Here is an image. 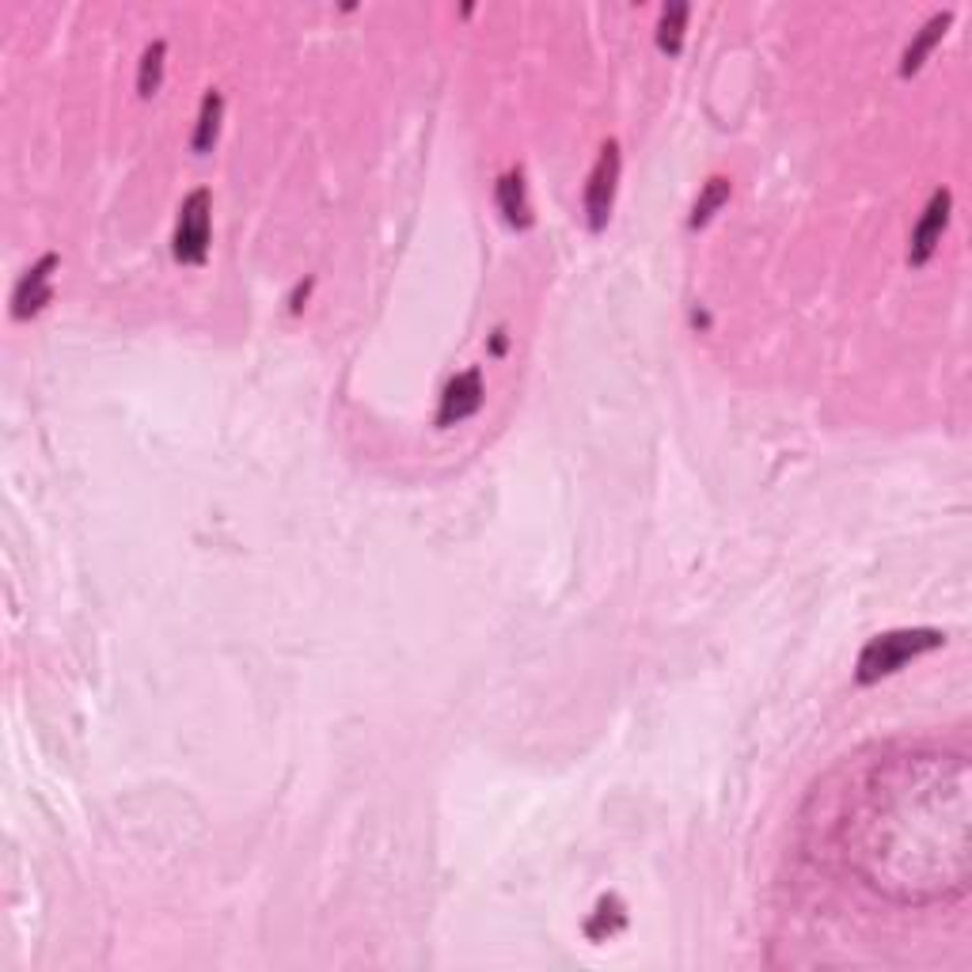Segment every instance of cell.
Returning a JSON list of instances; mask_svg holds the SVG:
<instances>
[{
    "label": "cell",
    "mask_w": 972,
    "mask_h": 972,
    "mask_svg": "<svg viewBox=\"0 0 972 972\" xmlns=\"http://www.w3.org/2000/svg\"><path fill=\"white\" fill-rule=\"evenodd\" d=\"M483 407V372L479 369H468L460 377H452L441 392V411H438V425H460L468 422L471 414Z\"/></svg>",
    "instance_id": "8992f818"
},
{
    "label": "cell",
    "mask_w": 972,
    "mask_h": 972,
    "mask_svg": "<svg viewBox=\"0 0 972 972\" xmlns=\"http://www.w3.org/2000/svg\"><path fill=\"white\" fill-rule=\"evenodd\" d=\"M623 926V912H615L612 908V915H608V901H601V908H597V915L593 920H589V939H604V934H615Z\"/></svg>",
    "instance_id": "4fadbf2b"
},
{
    "label": "cell",
    "mask_w": 972,
    "mask_h": 972,
    "mask_svg": "<svg viewBox=\"0 0 972 972\" xmlns=\"http://www.w3.org/2000/svg\"><path fill=\"white\" fill-rule=\"evenodd\" d=\"M942 642H946V634L934 631V627H908V631L878 634V639H870L859 653L855 680L859 684H878L881 677H893V672H901L908 661L939 650Z\"/></svg>",
    "instance_id": "6da1fadb"
},
{
    "label": "cell",
    "mask_w": 972,
    "mask_h": 972,
    "mask_svg": "<svg viewBox=\"0 0 972 972\" xmlns=\"http://www.w3.org/2000/svg\"><path fill=\"white\" fill-rule=\"evenodd\" d=\"M620 171H623V157H620V144L608 141L597 157L593 171H589V183H585V224L593 232H604L608 221H612V209H615V190H620Z\"/></svg>",
    "instance_id": "7a4b0ae2"
},
{
    "label": "cell",
    "mask_w": 972,
    "mask_h": 972,
    "mask_svg": "<svg viewBox=\"0 0 972 972\" xmlns=\"http://www.w3.org/2000/svg\"><path fill=\"white\" fill-rule=\"evenodd\" d=\"M730 194H733V187H730V179H722V176H714L711 183L703 187V194H699V202H695V209H692V229H703L707 221H711V217L718 213V209H722L725 202H730Z\"/></svg>",
    "instance_id": "8fae6325"
},
{
    "label": "cell",
    "mask_w": 972,
    "mask_h": 972,
    "mask_svg": "<svg viewBox=\"0 0 972 972\" xmlns=\"http://www.w3.org/2000/svg\"><path fill=\"white\" fill-rule=\"evenodd\" d=\"M950 206H953L950 190H934L931 202H926V209H923V217H920V224L912 229V248H908V262H912V267H923V262L939 251L942 236H946V229H950Z\"/></svg>",
    "instance_id": "277c9868"
},
{
    "label": "cell",
    "mask_w": 972,
    "mask_h": 972,
    "mask_svg": "<svg viewBox=\"0 0 972 972\" xmlns=\"http://www.w3.org/2000/svg\"><path fill=\"white\" fill-rule=\"evenodd\" d=\"M308 289H312V281H304V285H297L293 301H289V304H293V312H301V308H304L301 301H308Z\"/></svg>",
    "instance_id": "5bb4252c"
},
{
    "label": "cell",
    "mask_w": 972,
    "mask_h": 972,
    "mask_svg": "<svg viewBox=\"0 0 972 972\" xmlns=\"http://www.w3.org/2000/svg\"><path fill=\"white\" fill-rule=\"evenodd\" d=\"M209 190H194L183 206H179V221H176V236H171V251H176V262L183 267H202L209 255Z\"/></svg>",
    "instance_id": "3957f363"
},
{
    "label": "cell",
    "mask_w": 972,
    "mask_h": 972,
    "mask_svg": "<svg viewBox=\"0 0 972 972\" xmlns=\"http://www.w3.org/2000/svg\"><path fill=\"white\" fill-rule=\"evenodd\" d=\"M221 118H224V99H221V92H206L202 111H198V126H194V152H198V157L213 152L217 133H221Z\"/></svg>",
    "instance_id": "9c48e42d"
},
{
    "label": "cell",
    "mask_w": 972,
    "mask_h": 972,
    "mask_svg": "<svg viewBox=\"0 0 972 972\" xmlns=\"http://www.w3.org/2000/svg\"><path fill=\"white\" fill-rule=\"evenodd\" d=\"M163 58H168V47H163V42H152V47L141 53L138 92H141L144 99L160 92V84H163Z\"/></svg>",
    "instance_id": "7c38bea8"
},
{
    "label": "cell",
    "mask_w": 972,
    "mask_h": 972,
    "mask_svg": "<svg viewBox=\"0 0 972 972\" xmlns=\"http://www.w3.org/2000/svg\"><path fill=\"white\" fill-rule=\"evenodd\" d=\"M498 209L502 217L513 224V229H532V202H529V187H524L521 171H510V176L498 179Z\"/></svg>",
    "instance_id": "52a82bcc"
},
{
    "label": "cell",
    "mask_w": 972,
    "mask_h": 972,
    "mask_svg": "<svg viewBox=\"0 0 972 972\" xmlns=\"http://www.w3.org/2000/svg\"><path fill=\"white\" fill-rule=\"evenodd\" d=\"M950 23H953V12H942V16H931V20L920 27V34H915L912 47H908L904 58H901V77H912V72L923 69V61L931 58V50L942 42V34H946Z\"/></svg>",
    "instance_id": "ba28073f"
},
{
    "label": "cell",
    "mask_w": 972,
    "mask_h": 972,
    "mask_svg": "<svg viewBox=\"0 0 972 972\" xmlns=\"http://www.w3.org/2000/svg\"><path fill=\"white\" fill-rule=\"evenodd\" d=\"M58 267H61L58 255H42L20 278V285H16V293H12V315H16V320H31V315H39L42 308L53 301V270H58Z\"/></svg>",
    "instance_id": "5b68a950"
},
{
    "label": "cell",
    "mask_w": 972,
    "mask_h": 972,
    "mask_svg": "<svg viewBox=\"0 0 972 972\" xmlns=\"http://www.w3.org/2000/svg\"><path fill=\"white\" fill-rule=\"evenodd\" d=\"M684 27H688V4H665L661 8V20H658V47L661 53L677 58L680 47H684Z\"/></svg>",
    "instance_id": "30bf717a"
}]
</instances>
